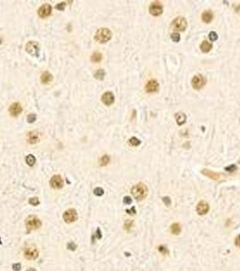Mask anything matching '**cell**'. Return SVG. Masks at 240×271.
I'll return each instance as SVG.
<instances>
[{"instance_id": "5b68a950", "label": "cell", "mask_w": 240, "mask_h": 271, "mask_svg": "<svg viewBox=\"0 0 240 271\" xmlns=\"http://www.w3.org/2000/svg\"><path fill=\"white\" fill-rule=\"evenodd\" d=\"M25 224H26V227L29 230H33V229H36L38 228L41 227L42 225V222L41 220L38 219L37 217L35 216H30L28 217L26 221H25Z\"/></svg>"}, {"instance_id": "7402d4cb", "label": "cell", "mask_w": 240, "mask_h": 271, "mask_svg": "<svg viewBox=\"0 0 240 271\" xmlns=\"http://www.w3.org/2000/svg\"><path fill=\"white\" fill-rule=\"evenodd\" d=\"M171 232L174 235H179L181 232V225L175 222V223H172V226H171Z\"/></svg>"}, {"instance_id": "30bf717a", "label": "cell", "mask_w": 240, "mask_h": 271, "mask_svg": "<svg viewBox=\"0 0 240 271\" xmlns=\"http://www.w3.org/2000/svg\"><path fill=\"white\" fill-rule=\"evenodd\" d=\"M51 14H52V6L49 5V4H44V5H42V7L39 8V10H38V15H39V16H40V17H42V18L49 16Z\"/></svg>"}, {"instance_id": "d590c367", "label": "cell", "mask_w": 240, "mask_h": 271, "mask_svg": "<svg viewBox=\"0 0 240 271\" xmlns=\"http://www.w3.org/2000/svg\"><path fill=\"white\" fill-rule=\"evenodd\" d=\"M55 7H56V9H58V10L60 11L64 10V8H65V3H63H63H60V4H58Z\"/></svg>"}, {"instance_id": "484cf974", "label": "cell", "mask_w": 240, "mask_h": 271, "mask_svg": "<svg viewBox=\"0 0 240 271\" xmlns=\"http://www.w3.org/2000/svg\"><path fill=\"white\" fill-rule=\"evenodd\" d=\"M128 143H129V145H131V146H137L141 144V141H140L138 138H136V137H135V136H133V137H131V138L128 140Z\"/></svg>"}, {"instance_id": "ab89813d", "label": "cell", "mask_w": 240, "mask_h": 271, "mask_svg": "<svg viewBox=\"0 0 240 271\" xmlns=\"http://www.w3.org/2000/svg\"><path fill=\"white\" fill-rule=\"evenodd\" d=\"M235 244H236V246H237V247L240 248V234L239 235H238V236H237V238L235 239Z\"/></svg>"}, {"instance_id": "e575fe53", "label": "cell", "mask_w": 240, "mask_h": 271, "mask_svg": "<svg viewBox=\"0 0 240 271\" xmlns=\"http://www.w3.org/2000/svg\"><path fill=\"white\" fill-rule=\"evenodd\" d=\"M163 201H164V204H165L166 206H170V205L172 204V201H171L170 197H168V196H164V197L163 198Z\"/></svg>"}, {"instance_id": "836d02e7", "label": "cell", "mask_w": 240, "mask_h": 271, "mask_svg": "<svg viewBox=\"0 0 240 271\" xmlns=\"http://www.w3.org/2000/svg\"><path fill=\"white\" fill-rule=\"evenodd\" d=\"M29 203L33 206H36V205H38L40 203V202L37 198H31L29 200Z\"/></svg>"}, {"instance_id": "7a4b0ae2", "label": "cell", "mask_w": 240, "mask_h": 271, "mask_svg": "<svg viewBox=\"0 0 240 271\" xmlns=\"http://www.w3.org/2000/svg\"><path fill=\"white\" fill-rule=\"evenodd\" d=\"M112 37V32L107 28H100L96 32L95 34V40L98 42L105 43L108 42Z\"/></svg>"}, {"instance_id": "83f0119b", "label": "cell", "mask_w": 240, "mask_h": 271, "mask_svg": "<svg viewBox=\"0 0 240 271\" xmlns=\"http://www.w3.org/2000/svg\"><path fill=\"white\" fill-rule=\"evenodd\" d=\"M171 38H172V40L173 41V42H180V40H181V35H180V33H172V34H171Z\"/></svg>"}, {"instance_id": "52a82bcc", "label": "cell", "mask_w": 240, "mask_h": 271, "mask_svg": "<svg viewBox=\"0 0 240 271\" xmlns=\"http://www.w3.org/2000/svg\"><path fill=\"white\" fill-rule=\"evenodd\" d=\"M77 218H78V214L74 209H70V210L66 211L63 214V220L67 223H71V222L75 221Z\"/></svg>"}, {"instance_id": "7bdbcfd3", "label": "cell", "mask_w": 240, "mask_h": 271, "mask_svg": "<svg viewBox=\"0 0 240 271\" xmlns=\"http://www.w3.org/2000/svg\"><path fill=\"white\" fill-rule=\"evenodd\" d=\"M98 233L99 234V229H98ZM100 237H101L100 235H98V238H100Z\"/></svg>"}, {"instance_id": "9a60e30c", "label": "cell", "mask_w": 240, "mask_h": 271, "mask_svg": "<svg viewBox=\"0 0 240 271\" xmlns=\"http://www.w3.org/2000/svg\"><path fill=\"white\" fill-rule=\"evenodd\" d=\"M24 257L27 260H35L38 257V251L35 248L29 247L24 250Z\"/></svg>"}, {"instance_id": "8fae6325", "label": "cell", "mask_w": 240, "mask_h": 271, "mask_svg": "<svg viewBox=\"0 0 240 271\" xmlns=\"http://www.w3.org/2000/svg\"><path fill=\"white\" fill-rule=\"evenodd\" d=\"M159 90V83L155 80H150L146 85V91L148 93L156 92Z\"/></svg>"}, {"instance_id": "74e56055", "label": "cell", "mask_w": 240, "mask_h": 271, "mask_svg": "<svg viewBox=\"0 0 240 271\" xmlns=\"http://www.w3.org/2000/svg\"><path fill=\"white\" fill-rule=\"evenodd\" d=\"M123 201H124V202H125V204H131L132 203V199H131V197H129V196H125Z\"/></svg>"}, {"instance_id": "2e32d148", "label": "cell", "mask_w": 240, "mask_h": 271, "mask_svg": "<svg viewBox=\"0 0 240 271\" xmlns=\"http://www.w3.org/2000/svg\"><path fill=\"white\" fill-rule=\"evenodd\" d=\"M9 112H10L11 116L13 117H17L18 115L22 112V107L21 105L19 104L18 102H15L11 105L9 108Z\"/></svg>"}, {"instance_id": "277c9868", "label": "cell", "mask_w": 240, "mask_h": 271, "mask_svg": "<svg viewBox=\"0 0 240 271\" xmlns=\"http://www.w3.org/2000/svg\"><path fill=\"white\" fill-rule=\"evenodd\" d=\"M205 84H206V80L201 74L195 75L191 80V85H192L193 89H195L197 91L202 89L205 86Z\"/></svg>"}, {"instance_id": "1f68e13d", "label": "cell", "mask_w": 240, "mask_h": 271, "mask_svg": "<svg viewBox=\"0 0 240 271\" xmlns=\"http://www.w3.org/2000/svg\"><path fill=\"white\" fill-rule=\"evenodd\" d=\"M36 120V115L30 114L27 116V122L28 123H33Z\"/></svg>"}, {"instance_id": "9c48e42d", "label": "cell", "mask_w": 240, "mask_h": 271, "mask_svg": "<svg viewBox=\"0 0 240 271\" xmlns=\"http://www.w3.org/2000/svg\"><path fill=\"white\" fill-rule=\"evenodd\" d=\"M201 173H202L204 175H206L207 177L210 178V179H212V180H215V181H220L222 178L225 177L224 175L219 174V173H215V172H213V171H211V170H209V169H203V170L201 171Z\"/></svg>"}, {"instance_id": "d4e9b609", "label": "cell", "mask_w": 240, "mask_h": 271, "mask_svg": "<svg viewBox=\"0 0 240 271\" xmlns=\"http://www.w3.org/2000/svg\"><path fill=\"white\" fill-rule=\"evenodd\" d=\"M25 161H26V163H27V165L28 166H30V167H33L34 164H35V157H33V155H28L27 157H25Z\"/></svg>"}, {"instance_id": "60d3db41", "label": "cell", "mask_w": 240, "mask_h": 271, "mask_svg": "<svg viewBox=\"0 0 240 271\" xmlns=\"http://www.w3.org/2000/svg\"><path fill=\"white\" fill-rule=\"evenodd\" d=\"M68 249H69V250H74L75 249H76V245H75L73 242H72V243H69V244H68Z\"/></svg>"}, {"instance_id": "b9f144b4", "label": "cell", "mask_w": 240, "mask_h": 271, "mask_svg": "<svg viewBox=\"0 0 240 271\" xmlns=\"http://www.w3.org/2000/svg\"><path fill=\"white\" fill-rule=\"evenodd\" d=\"M126 211H127L129 214H135V213H136V209H135V207H133V208L130 209V210H126Z\"/></svg>"}, {"instance_id": "603a6c76", "label": "cell", "mask_w": 240, "mask_h": 271, "mask_svg": "<svg viewBox=\"0 0 240 271\" xmlns=\"http://www.w3.org/2000/svg\"><path fill=\"white\" fill-rule=\"evenodd\" d=\"M101 59H102V54H101L100 52H96L91 55V61L94 62V63H98V62H100Z\"/></svg>"}, {"instance_id": "f1b7e54d", "label": "cell", "mask_w": 240, "mask_h": 271, "mask_svg": "<svg viewBox=\"0 0 240 271\" xmlns=\"http://www.w3.org/2000/svg\"><path fill=\"white\" fill-rule=\"evenodd\" d=\"M158 250H159V252L162 253L163 255H167V254H169V250H168V249L164 246V245H161V246H159Z\"/></svg>"}, {"instance_id": "f6af8a7d", "label": "cell", "mask_w": 240, "mask_h": 271, "mask_svg": "<svg viewBox=\"0 0 240 271\" xmlns=\"http://www.w3.org/2000/svg\"><path fill=\"white\" fill-rule=\"evenodd\" d=\"M239 164H240V159H239Z\"/></svg>"}, {"instance_id": "d6a6232c", "label": "cell", "mask_w": 240, "mask_h": 271, "mask_svg": "<svg viewBox=\"0 0 240 271\" xmlns=\"http://www.w3.org/2000/svg\"><path fill=\"white\" fill-rule=\"evenodd\" d=\"M225 170L228 172H235L236 170H238V167L236 165H230L229 167H225Z\"/></svg>"}, {"instance_id": "4fadbf2b", "label": "cell", "mask_w": 240, "mask_h": 271, "mask_svg": "<svg viewBox=\"0 0 240 271\" xmlns=\"http://www.w3.org/2000/svg\"><path fill=\"white\" fill-rule=\"evenodd\" d=\"M101 100H102V102L105 105L109 106V105L114 103V101H115V96H114V94L112 93L111 91H107V92H105L102 95Z\"/></svg>"}, {"instance_id": "8992f818", "label": "cell", "mask_w": 240, "mask_h": 271, "mask_svg": "<svg viewBox=\"0 0 240 271\" xmlns=\"http://www.w3.org/2000/svg\"><path fill=\"white\" fill-rule=\"evenodd\" d=\"M25 50H26V52L30 53L33 56H39L40 47H39L38 42H29L25 46Z\"/></svg>"}, {"instance_id": "ac0fdd59", "label": "cell", "mask_w": 240, "mask_h": 271, "mask_svg": "<svg viewBox=\"0 0 240 271\" xmlns=\"http://www.w3.org/2000/svg\"><path fill=\"white\" fill-rule=\"evenodd\" d=\"M175 118H176V122H177L178 125L181 126L186 122L187 117L183 112H177L175 114Z\"/></svg>"}, {"instance_id": "e0dca14e", "label": "cell", "mask_w": 240, "mask_h": 271, "mask_svg": "<svg viewBox=\"0 0 240 271\" xmlns=\"http://www.w3.org/2000/svg\"><path fill=\"white\" fill-rule=\"evenodd\" d=\"M201 18H202V21L206 24H209L210 22L213 20V14L212 12L209 10L204 11L201 15Z\"/></svg>"}, {"instance_id": "4316f807", "label": "cell", "mask_w": 240, "mask_h": 271, "mask_svg": "<svg viewBox=\"0 0 240 271\" xmlns=\"http://www.w3.org/2000/svg\"><path fill=\"white\" fill-rule=\"evenodd\" d=\"M108 163H109V157L107 156V155L103 156V157L100 158V160H99V164H100V166H106V165H107Z\"/></svg>"}, {"instance_id": "ffe728a7", "label": "cell", "mask_w": 240, "mask_h": 271, "mask_svg": "<svg viewBox=\"0 0 240 271\" xmlns=\"http://www.w3.org/2000/svg\"><path fill=\"white\" fill-rule=\"evenodd\" d=\"M211 48H212V44L209 43L208 41H203L200 44V50H201L202 52L207 53V52H209L211 50Z\"/></svg>"}, {"instance_id": "d6986e66", "label": "cell", "mask_w": 240, "mask_h": 271, "mask_svg": "<svg viewBox=\"0 0 240 271\" xmlns=\"http://www.w3.org/2000/svg\"><path fill=\"white\" fill-rule=\"evenodd\" d=\"M27 138L29 143L31 144H34L37 143L39 141V134L35 131H31L28 135H27Z\"/></svg>"}, {"instance_id": "4dcf8cb0", "label": "cell", "mask_w": 240, "mask_h": 271, "mask_svg": "<svg viewBox=\"0 0 240 271\" xmlns=\"http://www.w3.org/2000/svg\"><path fill=\"white\" fill-rule=\"evenodd\" d=\"M104 193V190L100 187H97L94 189V194L97 196H101Z\"/></svg>"}, {"instance_id": "f546056e", "label": "cell", "mask_w": 240, "mask_h": 271, "mask_svg": "<svg viewBox=\"0 0 240 271\" xmlns=\"http://www.w3.org/2000/svg\"><path fill=\"white\" fill-rule=\"evenodd\" d=\"M209 38L210 41L214 42V41H217L218 40L219 36H218V34H217L216 32H210L209 33Z\"/></svg>"}, {"instance_id": "8d00e7d4", "label": "cell", "mask_w": 240, "mask_h": 271, "mask_svg": "<svg viewBox=\"0 0 240 271\" xmlns=\"http://www.w3.org/2000/svg\"><path fill=\"white\" fill-rule=\"evenodd\" d=\"M133 225V221L132 220H126L125 223V228L126 229H129L130 228H132Z\"/></svg>"}, {"instance_id": "7c38bea8", "label": "cell", "mask_w": 240, "mask_h": 271, "mask_svg": "<svg viewBox=\"0 0 240 271\" xmlns=\"http://www.w3.org/2000/svg\"><path fill=\"white\" fill-rule=\"evenodd\" d=\"M51 186L54 189H61L63 186V180L61 175H53L50 181Z\"/></svg>"}, {"instance_id": "6da1fadb", "label": "cell", "mask_w": 240, "mask_h": 271, "mask_svg": "<svg viewBox=\"0 0 240 271\" xmlns=\"http://www.w3.org/2000/svg\"><path fill=\"white\" fill-rule=\"evenodd\" d=\"M147 192H148V188L143 183L137 184L131 190V193H132L133 196L135 197V199L139 200V201L144 200V199L146 198V196H147Z\"/></svg>"}, {"instance_id": "cb8c5ba5", "label": "cell", "mask_w": 240, "mask_h": 271, "mask_svg": "<svg viewBox=\"0 0 240 271\" xmlns=\"http://www.w3.org/2000/svg\"><path fill=\"white\" fill-rule=\"evenodd\" d=\"M105 71L103 70V69H99V70H98L96 73H95L94 76L96 79H98V80H100V81H102L103 79H104L105 77Z\"/></svg>"}, {"instance_id": "5bb4252c", "label": "cell", "mask_w": 240, "mask_h": 271, "mask_svg": "<svg viewBox=\"0 0 240 271\" xmlns=\"http://www.w3.org/2000/svg\"><path fill=\"white\" fill-rule=\"evenodd\" d=\"M197 212L199 215H205L208 213V211H209V205L206 202H199L197 205Z\"/></svg>"}, {"instance_id": "3957f363", "label": "cell", "mask_w": 240, "mask_h": 271, "mask_svg": "<svg viewBox=\"0 0 240 271\" xmlns=\"http://www.w3.org/2000/svg\"><path fill=\"white\" fill-rule=\"evenodd\" d=\"M172 28L173 30H176V31L180 32H183L186 30L187 28V21L184 17H181V16H179L177 18H175L172 23Z\"/></svg>"}, {"instance_id": "ee69618b", "label": "cell", "mask_w": 240, "mask_h": 271, "mask_svg": "<svg viewBox=\"0 0 240 271\" xmlns=\"http://www.w3.org/2000/svg\"><path fill=\"white\" fill-rule=\"evenodd\" d=\"M27 271H35V269H29Z\"/></svg>"}, {"instance_id": "44dd1931", "label": "cell", "mask_w": 240, "mask_h": 271, "mask_svg": "<svg viewBox=\"0 0 240 271\" xmlns=\"http://www.w3.org/2000/svg\"><path fill=\"white\" fill-rule=\"evenodd\" d=\"M41 81H42V83H48L52 81V75L48 72H45V73H42V76H41Z\"/></svg>"}, {"instance_id": "f35d334b", "label": "cell", "mask_w": 240, "mask_h": 271, "mask_svg": "<svg viewBox=\"0 0 240 271\" xmlns=\"http://www.w3.org/2000/svg\"><path fill=\"white\" fill-rule=\"evenodd\" d=\"M13 269H14V270L15 271H19L20 269H21V264H19V263L14 264V266H13Z\"/></svg>"}, {"instance_id": "ba28073f", "label": "cell", "mask_w": 240, "mask_h": 271, "mask_svg": "<svg viewBox=\"0 0 240 271\" xmlns=\"http://www.w3.org/2000/svg\"><path fill=\"white\" fill-rule=\"evenodd\" d=\"M149 12L152 16H158L163 13V7L159 2H153L149 7Z\"/></svg>"}]
</instances>
